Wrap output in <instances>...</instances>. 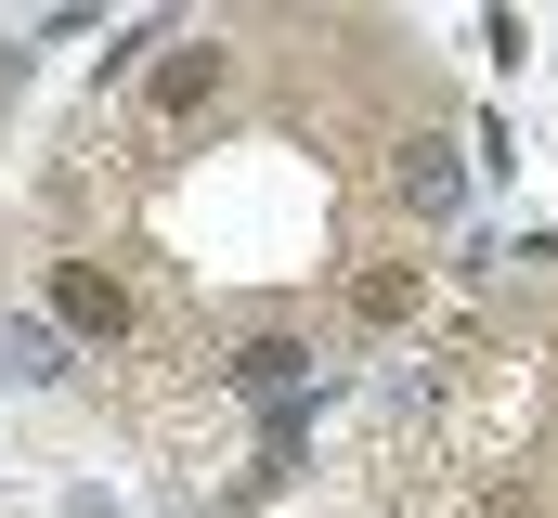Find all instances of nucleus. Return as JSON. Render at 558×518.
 Here are the masks:
<instances>
[{"mask_svg":"<svg viewBox=\"0 0 558 518\" xmlns=\"http://www.w3.org/2000/svg\"><path fill=\"white\" fill-rule=\"evenodd\" d=\"M52 311H65L78 337H118V324H131V298H118V285H105L92 259H65V272H52Z\"/></svg>","mask_w":558,"mask_h":518,"instance_id":"1","label":"nucleus"},{"mask_svg":"<svg viewBox=\"0 0 558 518\" xmlns=\"http://www.w3.org/2000/svg\"><path fill=\"white\" fill-rule=\"evenodd\" d=\"M208 91H221V52H182V65L156 78V104H208Z\"/></svg>","mask_w":558,"mask_h":518,"instance_id":"2","label":"nucleus"}]
</instances>
